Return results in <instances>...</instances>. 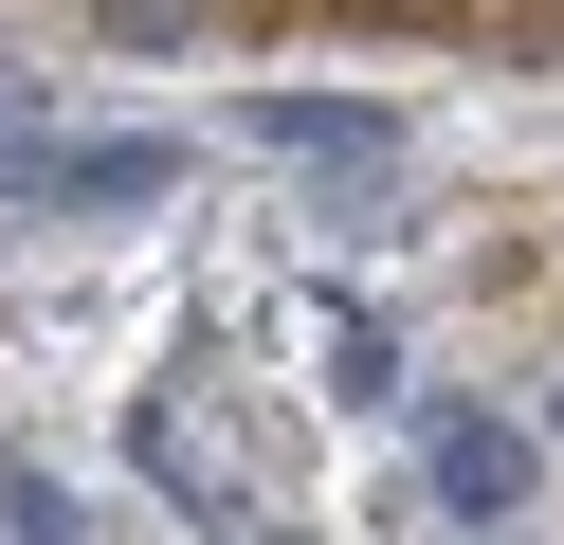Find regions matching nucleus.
Instances as JSON below:
<instances>
[{
	"label": "nucleus",
	"mask_w": 564,
	"mask_h": 545,
	"mask_svg": "<svg viewBox=\"0 0 564 545\" xmlns=\"http://www.w3.org/2000/svg\"><path fill=\"white\" fill-rule=\"evenodd\" d=\"M128 455H147V491H183L200 527H292V472H273L237 418H200V400H147V418H128Z\"/></svg>",
	"instance_id": "nucleus-1"
},
{
	"label": "nucleus",
	"mask_w": 564,
	"mask_h": 545,
	"mask_svg": "<svg viewBox=\"0 0 564 545\" xmlns=\"http://www.w3.org/2000/svg\"><path fill=\"white\" fill-rule=\"evenodd\" d=\"M0 182H19L37 218H110V200H164V182H183V145H164V128H91V145H55V128H37Z\"/></svg>",
	"instance_id": "nucleus-2"
},
{
	"label": "nucleus",
	"mask_w": 564,
	"mask_h": 545,
	"mask_svg": "<svg viewBox=\"0 0 564 545\" xmlns=\"http://www.w3.org/2000/svg\"><path fill=\"white\" fill-rule=\"evenodd\" d=\"M237 128H256L273 164H401V109H365V91H256Z\"/></svg>",
	"instance_id": "nucleus-3"
},
{
	"label": "nucleus",
	"mask_w": 564,
	"mask_h": 545,
	"mask_svg": "<svg viewBox=\"0 0 564 545\" xmlns=\"http://www.w3.org/2000/svg\"><path fill=\"white\" fill-rule=\"evenodd\" d=\"M419 472H437V509H455V527H510L546 455H528V418H437V455H419Z\"/></svg>",
	"instance_id": "nucleus-4"
},
{
	"label": "nucleus",
	"mask_w": 564,
	"mask_h": 545,
	"mask_svg": "<svg viewBox=\"0 0 564 545\" xmlns=\"http://www.w3.org/2000/svg\"><path fill=\"white\" fill-rule=\"evenodd\" d=\"M310 382H328V400H401V346H382L365 309H328V327H310Z\"/></svg>",
	"instance_id": "nucleus-5"
},
{
	"label": "nucleus",
	"mask_w": 564,
	"mask_h": 545,
	"mask_svg": "<svg viewBox=\"0 0 564 545\" xmlns=\"http://www.w3.org/2000/svg\"><path fill=\"white\" fill-rule=\"evenodd\" d=\"M0 545H91V509H74V491H55V472H37V455H19V472H0Z\"/></svg>",
	"instance_id": "nucleus-6"
},
{
	"label": "nucleus",
	"mask_w": 564,
	"mask_h": 545,
	"mask_svg": "<svg viewBox=\"0 0 564 545\" xmlns=\"http://www.w3.org/2000/svg\"><path fill=\"white\" fill-rule=\"evenodd\" d=\"M91 19H110V36H128V55H183V36H219V19H237V0H91Z\"/></svg>",
	"instance_id": "nucleus-7"
},
{
	"label": "nucleus",
	"mask_w": 564,
	"mask_h": 545,
	"mask_svg": "<svg viewBox=\"0 0 564 545\" xmlns=\"http://www.w3.org/2000/svg\"><path fill=\"white\" fill-rule=\"evenodd\" d=\"M55 128V91H37V73H19V55H0V164H19V145H37Z\"/></svg>",
	"instance_id": "nucleus-8"
},
{
	"label": "nucleus",
	"mask_w": 564,
	"mask_h": 545,
	"mask_svg": "<svg viewBox=\"0 0 564 545\" xmlns=\"http://www.w3.org/2000/svg\"><path fill=\"white\" fill-rule=\"evenodd\" d=\"M474 545H510V527H474Z\"/></svg>",
	"instance_id": "nucleus-9"
}]
</instances>
